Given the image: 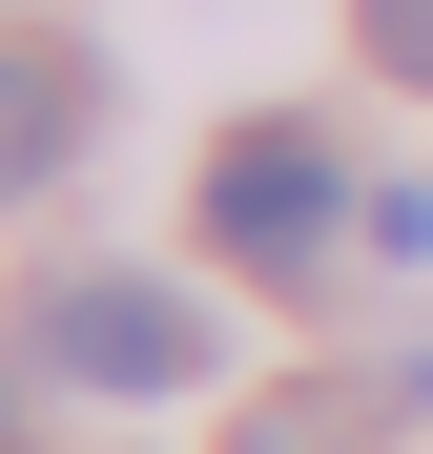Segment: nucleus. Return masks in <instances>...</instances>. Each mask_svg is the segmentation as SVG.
I'll list each match as a JSON object with an SVG mask.
<instances>
[{
	"label": "nucleus",
	"instance_id": "f03ea898",
	"mask_svg": "<svg viewBox=\"0 0 433 454\" xmlns=\"http://www.w3.org/2000/svg\"><path fill=\"white\" fill-rule=\"evenodd\" d=\"M42 372L62 393H206V310L144 269H62L42 289Z\"/></svg>",
	"mask_w": 433,
	"mask_h": 454
},
{
	"label": "nucleus",
	"instance_id": "39448f33",
	"mask_svg": "<svg viewBox=\"0 0 433 454\" xmlns=\"http://www.w3.org/2000/svg\"><path fill=\"white\" fill-rule=\"evenodd\" d=\"M372 62H392V83H433V0H372Z\"/></svg>",
	"mask_w": 433,
	"mask_h": 454
},
{
	"label": "nucleus",
	"instance_id": "7ed1b4c3",
	"mask_svg": "<svg viewBox=\"0 0 433 454\" xmlns=\"http://www.w3.org/2000/svg\"><path fill=\"white\" fill-rule=\"evenodd\" d=\"M83 62H42V42H0V207H21V186H62V145H83Z\"/></svg>",
	"mask_w": 433,
	"mask_h": 454
},
{
	"label": "nucleus",
	"instance_id": "20e7f679",
	"mask_svg": "<svg viewBox=\"0 0 433 454\" xmlns=\"http://www.w3.org/2000/svg\"><path fill=\"white\" fill-rule=\"evenodd\" d=\"M248 454H372V413H351V393H268V413H248Z\"/></svg>",
	"mask_w": 433,
	"mask_h": 454
},
{
	"label": "nucleus",
	"instance_id": "f257e3e1",
	"mask_svg": "<svg viewBox=\"0 0 433 454\" xmlns=\"http://www.w3.org/2000/svg\"><path fill=\"white\" fill-rule=\"evenodd\" d=\"M330 227H372V207L330 186V145H310V124H248V145H206V248H228V269L310 289V269H330Z\"/></svg>",
	"mask_w": 433,
	"mask_h": 454
},
{
	"label": "nucleus",
	"instance_id": "423d86ee",
	"mask_svg": "<svg viewBox=\"0 0 433 454\" xmlns=\"http://www.w3.org/2000/svg\"><path fill=\"white\" fill-rule=\"evenodd\" d=\"M0 454H21V413H0Z\"/></svg>",
	"mask_w": 433,
	"mask_h": 454
}]
</instances>
